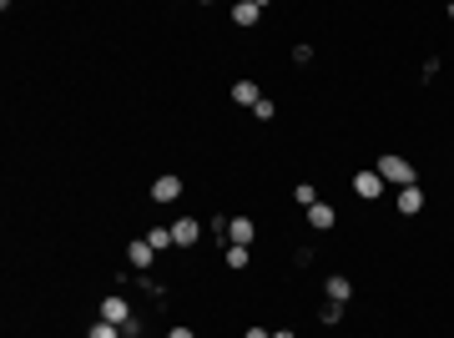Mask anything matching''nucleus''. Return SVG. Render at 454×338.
Here are the masks:
<instances>
[{
    "mask_svg": "<svg viewBox=\"0 0 454 338\" xmlns=\"http://www.w3.org/2000/svg\"><path fill=\"white\" fill-rule=\"evenodd\" d=\"M233 101H238V106H258V101H263V91H258L253 81H238V86H233Z\"/></svg>",
    "mask_w": 454,
    "mask_h": 338,
    "instance_id": "9b49d317",
    "label": "nucleus"
},
{
    "mask_svg": "<svg viewBox=\"0 0 454 338\" xmlns=\"http://www.w3.org/2000/svg\"><path fill=\"white\" fill-rule=\"evenodd\" d=\"M328 298H333V303H349V298H354V283H349L344 273H333V278H328Z\"/></svg>",
    "mask_w": 454,
    "mask_h": 338,
    "instance_id": "1a4fd4ad",
    "label": "nucleus"
},
{
    "mask_svg": "<svg viewBox=\"0 0 454 338\" xmlns=\"http://www.w3.org/2000/svg\"><path fill=\"white\" fill-rule=\"evenodd\" d=\"M379 177H384V182H399V192H404V187H414V167H409L404 157H384V162H379Z\"/></svg>",
    "mask_w": 454,
    "mask_h": 338,
    "instance_id": "f03ea898",
    "label": "nucleus"
},
{
    "mask_svg": "<svg viewBox=\"0 0 454 338\" xmlns=\"http://www.w3.org/2000/svg\"><path fill=\"white\" fill-rule=\"evenodd\" d=\"M308 222H313V228H333V222H338V212H333L328 202H313V207H308Z\"/></svg>",
    "mask_w": 454,
    "mask_h": 338,
    "instance_id": "9d476101",
    "label": "nucleus"
},
{
    "mask_svg": "<svg viewBox=\"0 0 454 338\" xmlns=\"http://www.w3.org/2000/svg\"><path fill=\"white\" fill-rule=\"evenodd\" d=\"M258 16H263L258 0H238V6H233V21H238V26H258Z\"/></svg>",
    "mask_w": 454,
    "mask_h": 338,
    "instance_id": "6e6552de",
    "label": "nucleus"
},
{
    "mask_svg": "<svg viewBox=\"0 0 454 338\" xmlns=\"http://www.w3.org/2000/svg\"><path fill=\"white\" fill-rule=\"evenodd\" d=\"M354 192H359V197H369V202H374V197H379V192H384V177H379V172H359V177H354Z\"/></svg>",
    "mask_w": 454,
    "mask_h": 338,
    "instance_id": "423d86ee",
    "label": "nucleus"
},
{
    "mask_svg": "<svg viewBox=\"0 0 454 338\" xmlns=\"http://www.w3.org/2000/svg\"><path fill=\"white\" fill-rule=\"evenodd\" d=\"M147 243H152L157 253H167V248H172V228H152V233H147Z\"/></svg>",
    "mask_w": 454,
    "mask_h": 338,
    "instance_id": "4468645a",
    "label": "nucleus"
},
{
    "mask_svg": "<svg viewBox=\"0 0 454 338\" xmlns=\"http://www.w3.org/2000/svg\"><path fill=\"white\" fill-rule=\"evenodd\" d=\"M253 117H258V122H273V117H278V106H273V101H268V96H263V101H258V106H253Z\"/></svg>",
    "mask_w": 454,
    "mask_h": 338,
    "instance_id": "f3484780",
    "label": "nucleus"
},
{
    "mask_svg": "<svg viewBox=\"0 0 454 338\" xmlns=\"http://www.w3.org/2000/svg\"><path fill=\"white\" fill-rule=\"evenodd\" d=\"M167 338H197L192 328H172V333H167Z\"/></svg>",
    "mask_w": 454,
    "mask_h": 338,
    "instance_id": "a211bd4d",
    "label": "nucleus"
},
{
    "mask_svg": "<svg viewBox=\"0 0 454 338\" xmlns=\"http://www.w3.org/2000/svg\"><path fill=\"white\" fill-rule=\"evenodd\" d=\"M152 197H157V202H177V197H182V177H157V182H152Z\"/></svg>",
    "mask_w": 454,
    "mask_h": 338,
    "instance_id": "39448f33",
    "label": "nucleus"
},
{
    "mask_svg": "<svg viewBox=\"0 0 454 338\" xmlns=\"http://www.w3.org/2000/svg\"><path fill=\"white\" fill-rule=\"evenodd\" d=\"M127 258H132V268L142 273V268H152V258H157V248H152V243L142 238V243H132V248H127Z\"/></svg>",
    "mask_w": 454,
    "mask_h": 338,
    "instance_id": "0eeeda50",
    "label": "nucleus"
},
{
    "mask_svg": "<svg viewBox=\"0 0 454 338\" xmlns=\"http://www.w3.org/2000/svg\"><path fill=\"white\" fill-rule=\"evenodd\" d=\"M91 338H127V333H122L117 323H106V318H96V323H91Z\"/></svg>",
    "mask_w": 454,
    "mask_h": 338,
    "instance_id": "2eb2a0df",
    "label": "nucleus"
},
{
    "mask_svg": "<svg viewBox=\"0 0 454 338\" xmlns=\"http://www.w3.org/2000/svg\"><path fill=\"white\" fill-rule=\"evenodd\" d=\"M197 238H202V228H197V217H177V222H172V243H177V248H192Z\"/></svg>",
    "mask_w": 454,
    "mask_h": 338,
    "instance_id": "7ed1b4c3",
    "label": "nucleus"
},
{
    "mask_svg": "<svg viewBox=\"0 0 454 338\" xmlns=\"http://www.w3.org/2000/svg\"><path fill=\"white\" fill-rule=\"evenodd\" d=\"M227 243L253 248V217H233V222H227Z\"/></svg>",
    "mask_w": 454,
    "mask_h": 338,
    "instance_id": "20e7f679",
    "label": "nucleus"
},
{
    "mask_svg": "<svg viewBox=\"0 0 454 338\" xmlns=\"http://www.w3.org/2000/svg\"><path fill=\"white\" fill-rule=\"evenodd\" d=\"M419 207H424V192H419V187H404V192H399V212H409V217H414Z\"/></svg>",
    "mask_w": 454,
    "mask_h": 338,
    "instance_id": "f8f14e48",
    "label": "nucleus"
},
{
    "mask_svg": "<svg viewBox=\"0 0 454 338\" xmlns=\"http://www.w3.org/2000/svg\"><path fill=\"white\" fill-rule=\"evenodd\" d=\"M253 248H238V243H227V268H248Z\"/></svg>",
    "mask_w": 454,
    "mask_h": 338,
    "instance_id": "ddd939ff",
    "label": "nucleus"
},
{
    "mask_svg": "<svg viewBox=\"0 0 454 338\" xmlns=\"http://www.w3.org/2000/svg\"><path fill=\"white\" fill-rule=\"evenodd\" d=\"M293 202H298V207H313V202H318V192H313L308 182H298V187H293Z\"/></svg>",
    "mask_w": 454,
    "mask_h": 338,
    "instance_id": "dca6fc26",
    "label": "nucleus"
},
{
    "mask_svg": "<svg viewBox=\"0 0 454 338\" xmlns=\"http://www.w3.org/2000/svg\"><path fill=\"white\" fill-rule=\"evenodd\" d=\"M273 338H293V328H283V333H273Z\"/></svg>",
    "mask_w": 454,
    "mask_h": 338,
    "instance_id": "aec40b11",
    "label": "nucleus"
},
{
    "mask_svg": "<svg viewBox=\"0 0 454 338\" xmlns=\"http://www.w3.org/2000/svg\"><path fill=\"white\" fill-rule=\"evenodd\" d=\"M243 338H273V333H268V328H248Z\"/></svg>",
    "mask_w": 454,
    "mask_h": 338,
    "instance_id": "6ab92c4d",
    "label": "nucleus"
},
{
    "mask_svg": "<svg viewBox=\"0 0 454 338\" xmlns=\"http://www.w3.org/2000/svg\"><path fill=\"white\" fill-rule=\"evenodd\" d=\"M101 318H106V323H117L127 338L137 333V318H132V303H127V298H101Z\"/></svg>",
    "mask_w": 454,
    "mask_h": 338,
    "instance_id": "f257e3e1",
    "label": "nucleus"
}]
</instances>
